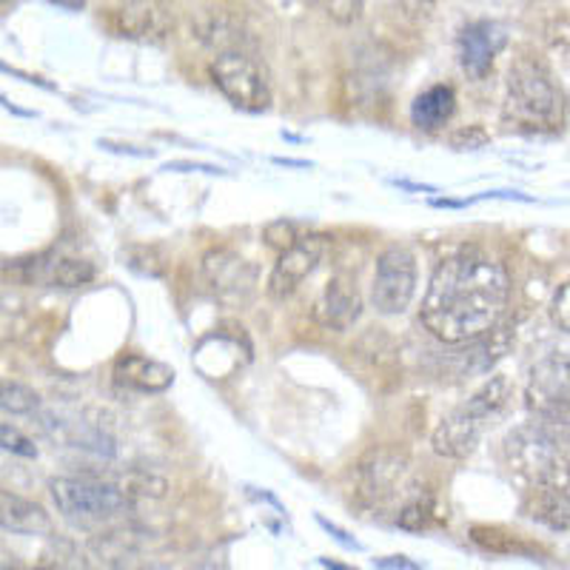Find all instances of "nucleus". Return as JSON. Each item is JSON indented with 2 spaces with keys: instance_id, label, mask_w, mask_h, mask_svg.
Returning a JSON list of instances; mask_svg holds the SVG:
<instances>
[{
  "instance_id": "1",
  "label": "nucleus",
  "mask_w": 570,
  "mask_h": 570,
  "mask_svg": "<svg viewBox=\"0 0 570 570\" xmlns=\"http://www.w3.org/2000/svg\"><path fill=\"white\" fill-rule=\"evenodd\" d=\"M508 297L511 279L502 263L480 252H460L436 266L420 320L442 343H471L497 328Z\"/></svg>"
},
{
  "instance_id": "2",
  "label": "nucleus",
  "mask_w": 570,
  "mask_h": 570,
  "mask_svg": "<svg viewBox=\"0 0 570 570\" xmlns=\"http://www.w3.org/2000/svg\"><path fill=\"white\" fill-rule=\"evenodd\" d=\"M505 126L525 135L562 131L564 95L559 91L551 69L537 58H519L508 71L505 106H502Z\"/></svg>"
},
{
  "instance_id": "3",
  "label": "nucleus",
  "mask_w": 570,
  "mask_h": 570,
  "mask_svg": "<svg viewBox=\"0 0 570 570\" xmlns=\"http://www.w3.org/2000/svg\"><path fill=\"white\" fill-rule=\"evenodd\" d=\"M505 460L511 471L533 485L570 488V460L557 431L542 422H528L505 436Z\"/></svg>"
},
{
  "instance_id": "4",
  "label": "nucleus",
  "mask_w": 570,
  "mask_h": 570,
  "mask_svg": "<svg viewBox=\"0 0 570 570\" xmlns=\"http://www.w3.org/2000/svg\"><path fill=\"white\" fill-rule=\"evenodd\" d=\"M49 493L60 517L75 525H100L131 508V497L124 485L91 476H58L49 482Z\"/></svg>"
},
{
  "instance_id": "5",
  "label": "nucleus",
  "mask_w": 570,
  "mask_h": 570,
  "mask_svg": "<svg viewBox=\"0 0 570 570\" xmlns=\"http://www.w3.org/2000/svg\"><path fill=\"white\" fill-rule=\"evenodd\" d=\"M528 409L557 434H570V351L533 365L525 391Z\"/></svg>"
},
{
  "instance_id": "6",
  "label": "nucleus",
  "mask_w": 570,
  "mask_h": 570,
  "mask_svg": "<svg viewBox=\"0 0 570 570\" xmlns=\"http://www.w3.org/2000/svg\"><path fill=\"white\" fill-rule=\"evenodd\" d=\"M212 80L243 111H266L272 104L266 69L240 49H226L214 58Z\"/></svg>"
},
{
  "instance_id": "7",
  "label": "nucleus",
  "mask_w": 570,
  "mask_h": 570,
  "mask_svg": "<svg viewBox=\"0 0 570 570\" xmlns=\"http://www.w3.org/2000/svg\"><path fill=\"white\" fill-rule=\"evenodd\" d=\"M416 292V259L409 248L391 246L380 254L376 259L374 288H371V299L374 308L385 317L402 314L411 305Z\"/></svg>"
},
{
  "instance_id": "8",
  "label": "nucleus",
  "mask_w": 570,
  "mask_h": 570,
  "mask_svg": "<svg viewBox=\"0 0 570 570\" xmlns=\"http://www.w3.org/2000/svg\"><path fill=\"white\" fill-rule=\"evenodd\" d=\"M409 462L394 451H374L360 465V497L371 505L383 508L400 493H409Z\"/></svg>"
},
{
  "instance_id": "9",
  "label": "nucleus",
  "mask_w": 570,
  "mask_h": 570,
  "mask_svg": "<svg viewBox=\"0 0 570 570\" xmlns=\"http://www.w3.org/2000/svg\"><path fill=\"white\" fill-rule=\"evenodd\" d=\"M505 43L508 35L499 23H493V20H473L456 38V58H460V66L473 80H482L488 78V71L493 69V60L505 49Z\"/></svg>"
},
{
  "instance_id": "10",
  "label": "nucleus",
  "mask_w": 570,
  "mask_h": 570,
  "mask_svg": "<svg viewBox=\"0 0 570 570\" xmlns=\"http://www.w3.org/2000/svg\"><path fill=\"white\" fill-rule=\"evenodd\" d=\"M203 274H206L212 292L223 303H246L254 292V283H257V274L246 259L237 257L234 252H226V248L208 252L203 257Z\"/></svg>"
},
{
  "instance_id": "11",
  "label": "nucleus",
  "mask_w": 570,
  "mask_h": 570,
  "mask_svg": "<svg viewBox=\"0 0 570 570\" xmlns=\"http://www.w3.org/2000/svg\"><path fill=\"white\" fill-rule=\"evenodd\" d=\"M325 243L328 240H325L323 234H308V237H299L288 252L279 254L277 266H274L272 277H268V294L274 299L288 297L317 268V263L325 254Z\"/></svg>"
},
{
  "instance_id": "12",
  "label": "nucleus",
  "mask_w": 570,
  "mask_h": 570,
  "mask_svg": "<svg viewBox=\"0 0 570 570\" xmlns=\"http://www.w3.org/2000/svg\"><path fill=\"white\" fill-rule=\"evenodd\" d=\"M111 32L129 40H160L169 32V14L155 0H120L106 9Z\"/></svg>"
},
{
  "instance_id": "13",
  "label": "nucleus",
  "mask_w": 570,
  "mask_h": 570,
  "mask_svg": "<svg viewBox=\"0 0 570 570\" xmlns=\"http://www.w3.org/2000/svg\"><path fill=\"white\" fill-rule=\"evenodd\" d=\"M485 431V420L473 414L468 405H460L448 416H442L440 425L434 428V451L448 460H468L480 445V436Z\"/></svg>"
},
{
  "instance_id": "14",
  "label": "nucleus",
  "mask_w": 570,
  "mask_h": 570,
  "mask_svg": "<svg viewBox=\"0 0 570 570\" xmlns=\"http://www.w3.org/2000/svg\"><path fill=\"white\" fill-rule=\"evenodd\" d=\"M314 320L323 328L331 331H348L351 325L363 314V297L356 292L354 279L334 277L323 288V294L314 303Z\"/></svg>"
},
{
  "instance_id": "15",
  "label": "nucleus",
  "mask_w": 570,
  "mask_h": 570,
  "mask_svg": "<svg viewBox=\"0 0 570 570\" xmlns=\"http://www.w3.org/2000/svg\"><path fill=\"white\" fill-rule=\"evenodd\" d=\"M115 380L131 391L160 394V391L175 385V368H169L166 363H157V360H149V356L124 354L115 360Z\"/></svg>"
},
{
  "instance_id": "16",
  "label": "nucleus",
  "mask_w": 570,
  "mask_h": 570,
  "mask_svg": "<svg viewBox=\"0 0 570 570\" xmlns=\"http://www.w3.org/2000/svg\"><path fill=\"white\" fill-rule=\"evenodd\" d=\"M525 513L548 531H568L570 528V488L533 485L525 499Z\"/></svg>"
},
{
  "instance_id": "17",
  "label": "nucleus",
  "mask_w": 570,
  "mask_h": 570,
  "mask_svg": "<svg viewBox=\"0 0 570 570\" xmlns=\"http://www.w3.org/2000/svg\"><path fill=\"white\" fill-rule=\"evenodd\" d=\"M0 525L7 533H23V537H38L52 528V519L40 505L29 499L18 497L12 491L0 493Z\"/></svg>"
},
{
  "instance_id": "18",
  "label": "nucleus",
  "mask_w": 570,
  "mask_h": 570,
  "mask_svg": "<svg viewBox=\"0 0 570 570\" xmlns=\"http://www.w3.org/2000/svg\"><path fill=\"white\" fill-rule=\"evenodd\" d=\"M454 111H456L454 89L440 83L425 89L422 95H416V100L411 104V120H414L416 129L422 131H440L442 126L454 117Z\"/></svg>"
},
{
  "instance_id": "19",
  "label": "nucleus",
  "mask_w": 570,
  "mask_h": 570,
  "mask_svg": "<svg viewBox=\"0 0 570 570\" xmlns=\"http://www.w3.org/2000/svg\"><path fill=\"white\" fill-rule=\"evenodd\" d=\"M29 279L46 285H58V288H80V285L95 279V266L89 259H75V257H60L52 263L43 259H32L29 263Z\"/></svg>"
},
{
  "instance_id": "20",
  "label": "nucleus",
  "mask_w": 570,
  "mask_h": 570,
  "mask_svg": "<svg viewBox=\"0 0 570 570\" xmlns=\"http://www.w3.org/2000/svg\"><path fill=\"white\" fill-rule=\"evenodd\" d=\"M508 400H511V383H508V376H491V380H488V383L482 385V389L476 391L465 405L473 411V414L482 416V420L488 422L491 416H497L499 411L505 409Z\"/></svg>"
},
{
  "instance_id": "21",
  "label": "nucleus",
  "mask_w": 570,
  "mask_h": 570,
  "mask_svg": "<svg viewBox=\"0 0 570 570\" xmlns=\"http://www.w3.org/2000/svg\"><path fill=\"white\" fill-rule=\"evenodd\" d=\"M434 517H436L434 499L428 497V493H416L411 502H405V505L400 508V513H396V525H400L402 531L420 533L434 522Z\"/></svg>"
},
{
  "instance_id": "22",
  "label": "nucleus",
  "mask_w": 570,
  "mask_h": 570,
  "mask_svg": "<svg viewBox=\"0 0 570 570\" xmlns=\"http://www.w3.org/2000/svg\"><path fill=\"white\" fill-rule=\"evenodd\" d=\"M471 539L493 553H528V544H522L517 537H511V533L499 531V528L476 525L471 528Z\"/></svg>"
},
{
  "instance_id": "23",
  "label": "nucleus",
  "mask_w": 570,
  "mask_h": 570,
  "mask_svg": "<svg viewBox=\"0 0 570 570\" xmlns=\"http://www.w3.org/2000/svg\"><path fill=\"white\" fill-rule=\"evenodd\" d=\"M38 402L40 396L20 383H3V391H0V409L7 414H32Z\"/></svg>"
},
{
  "instance_id": "24",
  "label": "nucleus",
  "mask_w": 570,
  "mask_h": 570,
  "mask_svg": "<svg viewBox=\"0 0 570 570\" xmlns=\"http://www.w3.org/2000/svg\"><path fill=\"white\" fill-rule=\"evenodd\" d=\"M263 237H266L268 246L277 248L279 254L288 252V248H292L294 243L299 240V237H297V228H294V223H288V220H274V223H268L266 232H263Z\"/></svg>"
},
{
  "instance_id": "25",
  "label": "nucleus",
  "mask_w": 570,
  "mask_h": 570,
  "mask_svg": "<svg viewBox=\"0 0 570 570\" xmlns=\"http://www.w3.org/2000/svg\"><path fill=\"white\" fill-rule=\"evenodd\" d=\"M0 442H3V451H12V454H18V456H29V460H35V456H38V448H35V442L29 440V436L20 434L18 428H12L9 422H3V425H0Z\"/></svg>"
},
{
  "instance_id": "26",
  "label": "nucleus",
  "mask_w": 570,
  "mask_h": 570,
  "mask_svg": "<svg viewBox=\"0 0 570 570\" xmlns=\"http://www.w3.org/2000/svg\"><path fill=\"white\" fill-rule=\"evenodd\" d=\"M551 320L559 331L570 334V283H562L551 297Z\"/></svg>"
},
{
  "instance_id": "27",
  "label": "nucleus",
  "mask_w": 570,
  "mask_h": 570,
  "mask_svg": "<svg viewBox=\"0 0 570 570\" xmlns=\"http://www.w3.org/2000/svg\"><path fill=\"white\" fill-rule=\"evenodd\" d=\"M488 140H491V137H488V131L482 129V126H465V129L451 135V146L460 151H476L482 149V146H488Z\"/></svg>"
},
{
  "instance_id": "28",
  "label": "nucleus",
  "mask_w": 570,
  "mask_h": 570,
  "mask_svg": "<svg viewBox=\"0 0 570 570\" xmlns=\"http://www.w3.org/2000/svg\"><path fill=\"white\" fill-rule=\"evenodd\" d=\"M360 9H363V0H328V14L340 23L360 18Z\"/></svg>"
},
{
  "instance_id": "29",
  "label": "nucleus",
  "mask_w": 570,
  "mask_h": 570,
  "mask_svg": "<svg viewBox=\"0 0 570 570\" xmlns=\"http://www.w3.org/2000/svg\"><path fill=\"white\" fill-rule=\"evenodd\" d=\"M317 522H320V525H323V528H325V531H328V533H331V537L337 539V542H340V544H345V548H354V551H360V542H356V539H351V537H348V533H345V531H343V528H337V525H331L328 519H323V517H320V519H317Z\"/></svg>"
},
{
  "instance_id": "30",
  "label": "nucleus",
  "mask_w": 570,
  "mask_h": 570,
  "mask_svg": "<svg viewBox=\"0 0 570 570\" xmlns=\"http://www.w3.org/2000/svg\"><path fill=\"white\" fill-rule=\"evenodd\" d=\"M52 3L60 9H69V12H78V9H83L89 0H52Z\"/></svg>"
},
{
  "instance_id": "31",
  "label": "nucleus",
  "mask_w": 570,
  "mask_h": 570,
  "mask_svg": "<svg viewBox=\"0 0 570 570\" xmlns=\"http://www.w3.org/2000/svg\"><path fill=\"white\" fill-rule=\"evenodd\" d=\"M323 564L328 570H348V568H343V564H334V562H328V559H323Z\"/></svg>"
},
{
  "instance_id": "32",
  "label": "nucleus",
  "mask_w": 570,
  "mask_h": 570,
  "mask_svg": "<svg viewBox=\"0 0 570 570\" xmlns=\"http://www.w3.org/2000/svg\"><path fill=\"white\" fill-rule=\"evenodd\" d=\"M9 570V568H7ZM12 570H46V568H12Z\"/></svg>"
},
{
  "instance_id": "33",
  "label": "nucleus",
  "mask_w": 570,
  "mask_h": 570,
  "mask_svg": "<svg viewBox=\"0 0 570 570\" xmlns=\"http://www.w3.org/2000/svg\"><path fill=\"white\" fill-rule=\"evenodd\" d=\"M425 3H436V0H425Z\"/></svg>"
}]
</instances>
